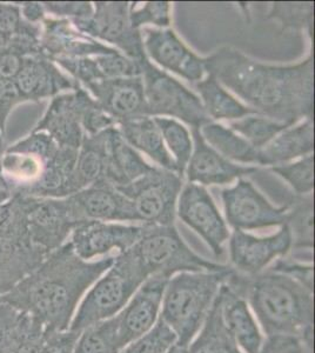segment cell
<instances>
[{
  "label": "cell",
  "instance_id": "1",
  "mask_svg": "<svg viewBox=\"0 0 315 353\" xmlns=\"http://www.w3.org/2000/svg\"><path fill=\"white\" fill-rule=\"evenodd\" d=\"M205 70L263 117L294 126L314 111V59L268 65L231 46L205 58Z\"/></svg>",
  "mask_w": 315,
  "mask_h": 353
},
{
  "label": "cell",
  "instance_id": "2",
  "mask_svg": "<svg viewBox=\"0 0 315 353\" xmlns=\"http://www.w3.org/2000/svg\"><path fill=\"white\" fill-rule=\"evenodd\" d=\"M114 258L83 261L68 241L12 291L0 296V303L28 313L45 331H66L85 292L111 268Z\"/></svg>",
  "mask_w": 315,
  "mask_h": 353
},
{
  "label": "cell",
  "instance_id": "3",
  "mask_svg": "<svg viewBox=\"0 0 315 353\" xmlns=\"http://www.w3.org/2000/svg\"><path fill=\"white\" fill-rule=\"evenodd\" d=\"M225 283L251 305L267 337L294 336L314 346V297L298 281L271 270L243 274L233 269Z\"/></svg>",
  "mask_w": 315,
  "mask_h": 353
},
{
  "label": "cell",
  "instance_id": "4",
  "mask_svg": "<svg viewBox=\"0 0 315 353\" xmlns=\"http://www.w3.org/2000/svg\"><path fill=\"white\" fill-rule=\"evenodd\" d=\"M232 271L227 266L221 271L181 272L168 281L159 317L176 333V345L188 347L199 333Z\"/></svg>",
  "mask_w": 315,
  "mask_h": 353
},
{
  "label": "cell",
  "instance_id": "5",
  "mask_svg": "<svg viewBox=\"0 0 315 353\" xmlns=\"http://www.w3.org/2000/svg\"><path fill=\"white\" fill-rule=\"evenodd\" d=\"M148 278L131 249L120 252L80 303L68 330L80 333L98 321L114 317Z\"/></svg>",
  "mask_w": 315,
  "mask_h": 353
},
{
  "label": "cell",
  "instance_id": "6",
  "mask_svg": "<svg viewBox=\"0 0 315 353\" xmlns=\"http://www.w3.org/2000/svg\"><path fill=\"white\" fill-rule=\"evenodd\" d=\"M141 233L132 252L151 276H164L171 279L176 273L221 271L227 265L206 261L193 252L174 225H141Z\"/></svg>",
  "mask_w": 315,
  "mask_h": 353
},
{
  "label": "cell",
  "instance_id": "7",
  "mask_svg": "<svg viewBox=\"0 0 315 353\" xmlns=\"http://www.w3.org/2000/svg\"><path fill=\"white\" fill-rule=\"evenodd\" d=\"M141 71L148 117H171L193 129H200L212 121L199 97L152 64L148 58L141 61Z\"/></svg>",
  "mask_w": 315,
  "mask_h": 353
},
{
  "label": "cell",
  "instance_id": "8",
  "mask_svg": "<svg viewBox=\"0 0 315 353\" xmlns=\"http://www.w3.org/2000/svg\"><path fill=\"white\" fill-rule=\"evenodd\" d=\"M183 178L176 172L153 166L150 172L118 191L132 201L138 221L148 225H174L176 201Z\"/></svg>",
  "mask_w": 315,
  "mask_h": 353
},
{
  "label": "cell",
  "instance_id": "9",
  "mask_svg": "<svg viewBox=\"0 0 315 353\" xmlns=\"http://www.w3.org/2000/svg\"><path fill=\"white\" fill-rule=\"evenodd\" d=\"M94 12L88 19L71 21L80 32L93 39L116 45L125 56L141 61L148 58L140 30L133 28L130 14L136 3L96 1Z\"/></svg>",
  "mask_w": 315,
  "mask_h": 353
},
{
  "label": "cell",
  "instance_id": "10",
  "mask_svg": "<svg viewBox=\"0 0 315 353\" xmlns=\"http://www.w3.org/2000/svg\"><path fill=\"white\" fill-rule=\"evenodd\" d=\"M225 216L234 230L283 226L287 221V205L276 208L251 181L240 178L233 188L221 191Z\"/></svg>",
  "mask_w": 315,
  "mask_h": 353
},
{
  "label": "cell",
  "instance_id": "11",
  "mask_svg": "<svg viewBox=\"0 0 315 353\" xmlns=\"http://www.w3.org/2000/svg\"><path fill=\"white\" fill-rule=\"evenodd\" d=\"M176 213L185 224L206 241L216 258L223 256V245L230 238V231L216 203L204 186L193 183L186 185L180 193Z\"/></svg>",
  "mask_w": 315,
  "mask_h": 353
},
{
  "label": "cell",
  "instance_id": "12",
  "mask_svg": "<svg viewBox=\"0 0 315 353\" xmlns=\"http://www.w3.org/2000/svg\"><path fill=\"white\" fill-rule=\"evenodd\" d=\"M92 101L91 94L81 86L71 92L58 94L51 99L33 131L48 133L60 146L79 150L85 137L81 121Z\"/></svg>",
  "mask_w": 315,
  "mask_h": 353
},
{
  "label": "cell",
  "instance_id": "13",
  "mask_svg": "<svg viewBox=\"0 0 315 353\" xmlns=\"http://www.w3.org/2000/svg\"><path fill=\"white\" fill-rule=\"evenodd\" d=\"M141 225H121L99 221H77L71 232L73 251L83 261L108 253L112 250L124 252L139 239Z\"/></svg>",
  "mask_w": 315,
  "mask_h": 353
},
{
  "label": "cell",
  "instance_id": "14",
  "mask_svg": "<svg viewBox=\"0 0 315 353\" xmlns=\"http://www.w3.org/2000/svg\"><path fill=\"white\" fill-rule=\"evenodd\" d=\"M76 223L68 198H36L28 217V239L50 254L68 243Z\"/></svg>",
  "mask_w": 315,
  "mask_h": 353
},
{
  "label": "cell",
  "instance_id": "15",
  "mask_svg": "<svg viewBox=\"0 0 315 353\" xmlns=\"http://www.w3.org/2000/svg\"><path fill=\"white\" fill-rule=\"evenodd\" d=\"M170 279L156 274L148 277L136 290L124 309L118 314L119 338L123 347L141 337L154 326Z\"/></svg>",
  "mask_w": 315,
  "mask_h": 353
},
{
  "label": "cell",
  "instance_id": "16",
  "mask_svg": "<svg viewBox=\"0 0 315 353\" xmlns=\"http://www.w3.org/2000/svg\"><path fill=\"white\" fill-rule=\"evenodd\" d=\"M292 244L287 225L268 237H256L241 230H234L230 238V258L238 272L256 274L263 272L271 261L286 256Z\"/></svg>",
  "mask_w": 315,
  "mask_h": 353
},
{
  "label": "cell",
  "instance_id": "17",
  "mask_svg": "<svg viewBox=\"0 0 315 353\" xmlns=\"http://www.w3.org/2000/svg\"><path fill=\"white\" fill-rule=\"evenodd\" d=\"M144 48L146 56L165 70L190 83L203 81L205 58L190 50L172 28H146Z\"/></svg>",
  "mask_w": 315,
  "mask_h": 353
},
{
  "label": "cell",
  "instance_id": "18",
  "mask_svg": "<svg viewBox=\"0 0 315 353\" xmlns=\"http://www.w3.org/2000/svg\"><path fill=\"white\" fill-rule=\"evenodd\" d=\"M14 83L23 104L52 99L80 86L44 53L26 57Z\"/></svg>",
  "mask_w": 315,
  "mask_h": 353
},
{
  "label": "cell",
  "instance_id": "19",
  "mask_svg": "<svg viewBox=\"0 0 315 353\" xmlns=\"http://www.w3.org/2000/svg\"><path fill=\"white\" fill-rule=\"evenodd\" d=\"M66 198L76 221H138L132 201L106 181H98Z\"/></svg>",
  "mask_w": 315,
  "mask_h": 353
},
{
  "label": "cell",
  "instance_id": "20",
  "mask_svg": "<svg viewBox=\"0 0 315 353\" xmlns=\"http://www.w3.org/2000/svg\"><path fill=\"white\" fill-rule=\"evenodd\" d=\"M83 88L92 94L101 109L118 125L148 117L141 77L106 79L86 85Z\"/></svg>",
  "mask_w": 315,
  "mask_h": 353
},
{
  "label": "cell",
  "instance_id": "21",
  "mask_svg": "<svg viewBox=\"0 0 315 353\" xmlns=\"http://www.w3.org/2000/svg\"><path fill=\"white\" fill-rule=\"evenodd\" d=\"M40 26L41 52L53 61L103 56L116 51V48L80 32L68 19L46 17Z\"/></svg>",
  "mask_w": 315,
  "mask_h": 353
},
{
  "label": "cell",
  "instance_id": "22",
  "mask_svg": "<svg viewBox=\"0 0 315 353\" xmlns=\"http://www.w3.org/2000/svg\"><path fill=\"white\" fill-rule=\"evenodd\" d=\"M192 136L194 146L185 170L190 183L204 188L210 185H226L258 171L256 166L234 164L212 149L201 136L200 129H193Z\"/></svg>",
  "mask_w": 315,
  "mask_h": 353
},
{
  "label": "cell",
  "instance_id": "23",
  "mask_svg": "<svg viewBox=\"0 0 315 353\" xmlns=\"http://www.w3.org/2000/svg\"><path fill=\"white\" fill-rule=\"evenodd\" d=\"M48 253L30 239L0 238V296L12 291L46 259Z\"/></svg>",
  "mask_w": 315,
  "mask_h": 353
},
{
  "label": "cell",
  "instance_id": "24",
  "mask_svg": "<svg viewBox=\"0 0 315 353\" xmlns=\"http://www.w3.org/2000/svg\"><path fill=\"white\" fill-rule=\"evenodd\" d=\"M152 168L125 141L116 126L106 130V166L103 181L118 189L139 179Z\"/></svg>",
  "mask_w": 315,
  "mask_h": 353
},
{
  "label": "cell",
  "instance_id": "25",
  "mask_svg": "<svg viewBox=\"0 0 315 353\" xmlns=\"http://www.w3.org/2000/svg\"><path fill=\"white\" fill-rule=\"evenodd\" d=\"M218 296L221 303L223 323L234 338L236 345L246 353H258L263 346L259 327L248 309L247 301L223 283Z\"/></svg>",
  "mask_w": 315,
  "mask_h": 353
},
{
  "label": "cell",
  "instance_id": "26",
  "mask_svg": "<svg viewBox=\"0 0 315 353\" xmlns=\"http://www.w3.org/2000/svg\"><path fill=\"white\" fill-rule=\"evenodd\" d=\"M314 151V123L308 118L303 124L291 126L260 150V164L267 166L285 164Z\"/></svg>",
  "mask_w": 315,
  "mask_h": 353
},
{
  "label": "cell",
  "instance_id": "27",
  "mask_svg": "<svg viewBox=\"0 0 315 353\" xmlns=\"http://www.w3.org/2000/svg\"><path fill=\"white\" fill-rule=\"evenodd\" d=\"M120 134L134 150H139L159 165L160 169L176 173V166L165 146L163 137L152 117H141L118 125Z\"/></svg>",
  "mask_w": 315,
  "mask_h": 353
},
{
  "label": "cell",
  "instance_id": "28",
  "mask_svg": "<svg viewBox=\"0 0 315 353\" xmlns=\"http://www.w3.org/2000/svg\"><path fill=\"white\" fill-rule=\"evenodd\" d=\"M106 166V131L85 136L80 145L72 176L68 181V196L103 181Z\"/></svg>",
  "mask_w": 315,
  "mask_h": 353
},
{
  "label": "cell",
  "instance_id": "29",
  "mask_svg": "<svg viewBox=\"0 0 315 353\" xmlns=\"http://www.w3.org/2000/svg\"><path fill=\"white\" fill-rule=\"evenodd\" d=\"M198 92L201 96V103L205 112L210 119H241L243 117L259 114L256 110L240 103L232 96L223 85L220 84L216 77L208 74L204 81H200L196 85Z\"/></svg>",
  "mask_w": 315,
  "mask_h": 353
},
{
  "label": "cell",
  "instance_id": "30",
  "mask_svg": "<svg viewBox=\"0 0 315 353\" xmlns=\"http://www.w3.org/2000/svg\"><path fill=\"white\" fill-rule=\"evenodd\" d=\"M200 133L212 149L226 159L243 164H260V150L221 124L210 121L200 128Z\"/></svg>",
  "mask_w": 315,
  "mask_h": 353
},
{
  "label": "cell",
  "instance_id": "31",
  "mask_svg": "<svg viewBox=\"0 0 315 353\" xmlns=\"http://www.w3.org/2000/svg\"><path fill=\"white\" fill-rule=\"evenodd\" d=\"M188 353H241L234 338L223 323L221 303L216 294L207 317L196 341L187 347Z\"/></svg>",
  "mask_w": 315,
  "mask_h": 353
},
{
  "label": "cell",
  "instance_id": "32",
  "mask_svg": "<svg viewBox=\"0 0 315 353\" xmlns=\"http://www.w3.org/2000/svg\"><path fill=\"white\" fill-rule=\"evenodd\" d=\"M287 221L291 231L292 248L308 250L314 248V201L313 196H296L287 203Z\"/></svg>",
  "mask_w": 315,
  "mask_h": 353
},
{
  "label": "cell",
  "instance_id": "33",
  "mask_svg": "<svg viewBox=\"0 0 315 353\" xmlns=\"http://www.w3.org/2000/svg\"><path fill=\"white\" fill-rule=\"evenodd\" d=\"M36 197L11 194L0 204V238L28 239V217Z\"/></svg>",
  "mask_w": 315,
  "mask_h": 353
},
{
  "label": "cell",
  "instance_id": "34",
  "mask_svg": "<svg viewBox=\"0 0 315 353\" xmlns=\"http://www.w3.org/2000/svg\"><path fill=\"white\" fill-rule=\"evenodd\" d=\"M123 349L119 323L114 316L83 330L77 341L74 353H120Z\"/></svg>",
  "mask_w": 315,
  "mask_h": 353
},
{
  "label": "cell",
  "instance_id": "35",
  "mask_svg": "<svg viewBox=\"0 0 315 353\" xmlns=\"http://www.w3.org/2000/svg\"><path fill=\"white\" fill-rule=\"evenodd\" d=\"M153 121L161 133L166 149L174 161V164L176 166V174L183 178L192 152H193L191 134L184 125L176 119L164 118V117H154Z\"/></svg>",
  "mask_w": 315,
  "mask_h": 353
},
{
  "label": "cell",
  "instance_id": "36",
  "mask_svg": "<svg viewBox=\"0 0 315 353\" xmlns=\"http://www.w3.org/2000/svg\"><path fill=\"white\" fill-rule=\"evenodd\" d=\"M288 128L291 126L273 121L267 117L252 114L233 121L230 129L243 137L256 149L261 150Z\"/></svg>",
  "mask_w": 315,
  "mask_h": 353
},
{
  "label": "cell",
  "instance_id": "37",
  "mask_svg": "<svg viewBox=\"0 0 315 353\" xmlns=\"http://www.w3.org/2000/svg\"><path fill=\"white\" fill-rule=\"evenodd\" d=\"M267 18L279 21L281 31L306 30L311 34L314 24V3H272Z\"/></svg>",
  "mask_w": 315,
  "mask_h": 353
},
{
  "label": "cell",
  "instance_id": "38",
  "mask_svg": "<svg viewBox=\"0 0 315 353\" xmlns=\"http://www.w3.org/2000/svg\"><path fill=\"white\" fill-rule=\"evenodd\" d=\"M272 171L281 176L294 190L296 196L312 194L314 190V154L303 157L291 164L272 166Z\"/></svg>",
  "mask_w": 315,
  "mask_h": 353
},
{
  "label": "cell",
  "instance_id": "39",
  "mask_svg": "<svg viewBox=\"0 0 315 353\" xmlns=\"http://www.w3.org/2000/svg\"><path fill=\"white\" fill-rule=\"evenodd\" d=\"M176 344V333L159 317L148 332L132 341L120 353H167Z\"/></svg>",
  "mask_w": 315,
  "mask_h": 353
},
{
  "label": "cell",
  "instance_id": "40",
  "mask_svg": "<svg viewBox=\"0 0 315 353\" xmlns=\"http://www.w3.org/2000/svg\"><path fill=\"white\" fill-rule=\"evenodd\" d=\"M26 313L0 303V353H18Z\"/></svg>",
  "mask_w": 315,
  "mask_h": 353
},
{
  "label": "cell",
  "instance_id": "41",
  "mask_svg": "<svg viewBox=\"0 0 315 353\" xmlns=\"http://www.w3.org/2000/svg\"><path fill=\"white\" fill-rule=\"evenodd\" d=\"M0 32L11 38L18 36L40 38L41 26L25 21L18 3H0Z\"/></svg>",
  "mask_w": 315,
  "mask_h": 353
},
{
  "label": "cell",
  "instance_id": "42",
  "mask_svg": "<svg viewBox=\"0 0 315 353\" xmlns=\"http://www.w3.org/2000/svg\"><path fill=\"white\" fill-rule=\"evenodd\" d=\"M133 28L140 30L144 25H156V28H170L171 25V3L148 1L139 10H132L130 14Z\"/></svg>",
  "mask_w": 315,
  "mask_h": 353
},
{
  "label": "cell",
  "instance_id": "43",
  "mask_svg": "<svg viewBox=\"0 0 315 353\" xmlns=\"http://www.w3.org/2000/svg\"><path fill=\"white\" fill-rule=\"evenodd\" d=\"M41 4L46 14H52L58 19H88L94 12L91 1H43Z\"/></svg>",
  "mask_w": 315,
  "mask_h": 353
},
{
  "label": "cell",
  "instance_id": "44",
  "mask_svg": "<svg viewBox=\"0 0 315 353\" xmlns=\"http://www.w3.org/2000/svg\"><path fill=\"white\" fill-rule=\"evenodd\" d=\"M44 333V326L26 313L21 329L18 353H43Z\"/></svg>",
  "mask_w": 315,
  "mask_h": 353
},
{
  "label": "cell",
  "instance_id": "45",
  "mask_svg": "<svg viewBox=\"0 0 315 353\" xmlns=\"http://www.w3.org/2000/svg\"><path fill=\"white\" fill-rule=\"evenodd\" d=\"M270 270L291 277L311 292L314 291V269L312 265L299 264L296 261L279 259Z\"/></svg>",
  "mask_w": 315,
  "mask_h": 353
},
{
  "label": "cell",
  "instance_id": "46",
  "mask_svg": "<svg viewBox=\"0 0 315 353\" xmlns=\"http://www.w3.org/2000/svg\"><path fill=\"white\" fill-rule=\"evenodd\" d=\"M258 353H314V349L294 336H272Z\"/></svg>",
  "mask_w": 315,
  "mask_h": 353
},
{
  "label": "cell",
  "instance_id": "47",
  "mask_svg": "<svg viewBox=\"0 0 315 353\" xmlns=\"http://www.w3.org/2000/svg\"><path fill=\"white\" fill-rule=\"evenodd\" d=\"M80 333L66 331H45L43 353H74Z\"/></svg>",
  "mask_w": 315,
  "mask_h": 353
},
{
  "label": "cell",
  "instance_id": "48",
  "mask_svg": "<svg viewBox=\"0 0 315 353\" xmlns=\"http://www.w3.org/2000/svg\"><path fill=\"white\" fill-rule=\"evenodd\" d=\"M20 8V12L25 21L31 23V24L40 25L41 21L46 18L44 8L41 3L37 1H24V3H18Z\"/></svg>",
  "mask_w": 315,
  "mask_h": 353
},
{
  "label": "cell",
  "instance_id": "49",
  "mask_svg": "<svg viewBox=\"0 0 315 353\" xmlns=\"http://www.w3.org/2000/svg\"><path fill=\"white\" fill-rule=\"evenodd\" d=\"M12 44V38L0 32V53L4 52Z\"/></svg>",
  "mask_w": 315,
  "mask_h": 353
},
{
  "label": "cell",
  "instance_id": "50",
  "mask_svg": "<svg viewBox=\"0 0 315 353\" xmlns=\"http://www.w3.org/2000/svg\"><path fill=\"white\" fill-rule=\"evenodd\" d=\"M5 136H6V132H4L3 129L0 128V164H1L3 157H4L5 152H6V149H8V146H6V141H5Z\"/></svg>",
  "mask_w": 315,
  "mask_h": 353
},
{
  "label": "cell",
  "instance_id": "51",
  "mask_svg": "<svg viewBox=\"0 0 315 353\" xmlns=\"http://www.w3.org/2000/svg\"><path fill=\"white\" fill-rule=\"evenodd\" d=\"M10 197H11V193L0 188V204H3L5 201H8Z\"/></svg>",
  "mask_w": 315,
  "mask_h": 353
},
{
  "label": "cell",
  "instance_id": "52",
  "mask_svg": "<svg viewBox=\"0 0 315 353\" xmlns=\"http://www.w3.org/2000/svg\"><path fill=\"white\" fill-rule=\"evenodd\" d=\"M167 353H188L187 347H181L179 345H174Z\"/></svg>",
  "mask_w": 315,
  "mask_h": 353
}]
</instances>
